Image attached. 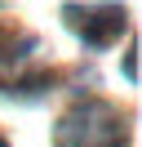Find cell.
I'll return each instance as SVG.
<instances>
[{
	"mask_svg": "<svg viewBox=\"0 0 142 147\" xmlns=\"http://www.w3.org/2000/svg\"><path fill=\"white\" fill-rule=\"evenodd\" d=\"M53 147H124V120L111 102L84 98L58 116Z\"/></svg>",
	"mask_w": 142,
	"mask_h": 147,
	"instance_id": "1",
	"label": "cell"
},
{
	"mask_svg": "<svg viewBox=\"0 0 142 147\" xmlns=\"http://www.w3.org/2000/svg\"><path fill=\"white\" fill-rule=\"evenodd\" d=\"M67 18H71V27L84 36V45H93V49H107L111 40H120V31H124V9H115V5H89V9H76V5H71Z\"/></svg>",
	"mask_w": 142,
	"mask_h": 147,
	"instance_id": "2",
	"label": "cell"
},
{
	"mask_svg": "<svg viewBox=\"0 0 142 147\" xmlns=\"http://www.w3.org/2000/svg\"><path fill=\"white\" fill-rule=\"evenodd\" d=\"M0 147H9V143H5V138H0Z\"/></svg>",
	"mask_w": 142,
	"mask_h": 147,
	"instance_id": "3",
	"label": "cell"
}]
</instances>
